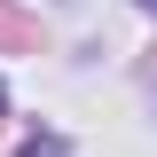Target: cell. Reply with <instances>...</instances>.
<instances>
[{
  "label": "cell",
  "instance_id": "cell-1",
  "mask_svg": "<svg viewBox=\"0 0 157 157\" xmlns=\"http://www.w3.org/2000/svg\"><path fill=\"white\" fill-rule=\"evenodd\" d=\"M24 157H63V141H32V149H24Z\"/></svg>",
  "mask_w": 157,
  "mask_h": 157
},
{
  "label": "cell",
  "instance_id": "cell-2",
  "mask_svg": "<svg viewBox=\"0 0 157 157\" xmlns=\"http://www.w3.org/2000/svg\"><path fill=\"white\" fill-rule=\"evenodd\" d=\"M0 110H8V86H0Z\"/></svg>",
  "mask_w": 157,
  "mask_h": 157
},
{
  "label": "cell",
  "instance_id": "cell-3",
  "mask_svg": "<svg viewBox=\"0 0 157 157\" xmlns=\"http://www.w3.org/2000/svg\"><path fill=\"white\" fill-rule=\"evenodd\" d=\"M141 8H157V0H141Z\"/></svg>",
  "mask_w": 157,
  "mask_h": 157
}]
</instances>
